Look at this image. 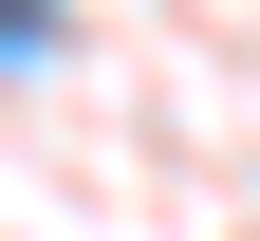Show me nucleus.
I'll list each match as a JSON object with an SVG mask.
<instances>
[{
    "instance_id": "obj_1",
    "label": "nucleus",
    "mask_w": 260,
    "mask_h": 241,
    "mask_svg": "<svg viewBox=\"0 0 260 241\" xmlns=\"http://www.w3.org/2000/svg\"><path fill=\"white\" fill-rule=\"evenodd\" d=\"M0 38H19V56H38V38H56V0H0Z\"/></svg>"
}]
</instances>
